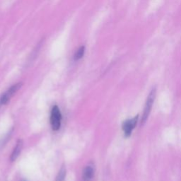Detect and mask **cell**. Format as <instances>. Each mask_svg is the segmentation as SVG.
Masks as SVG:
<instances>
[{"mask_svg": "<svg viewBox=\"0 0 181 181\" xmlns=\"http://www.w3.org/2000/svg\"><path fill=\"white\" fill-rule=\"evenodd\" d=\"M156 94V89H152L149 96H148L147 101H146V103H145L144 108V113H143L142 117H141V125H143L144 124L146 123V121L147 120L148 117H149V115L151 111L152 106H153L154 100H155Z\"/></svg>", "mask_w": 181, "mask_h": 181, "instance_id": "6da1fadb", "label": "cell"}, {"mask_svg": "<svg viewBox=\"0 0 181 181\" xmlns=\"http://www.w3.org/2000/svg\"><path fill=\"white\" fill-rule=\"evenodd\" d=\"M23 86V83L19 82L17 84L13 85L12 86H11L5 93H4L0 97V106H4L6 105L9 102L10 99H12L13 96Z\"/></svg>", "mask_w": 181, "mask_h": 181, "instance_id": "7a4b0ae2", "label": "cell"}, {"mask_svg": "<svg viewBox=\"0 0 181 181\" xmlns=\"http://www.w3.org/2000/svg\"><path fill=\"white\" fill-rule=\"evenodd\" d=\"M62 115L60 110L57 106H54L51 110L50 115V125L52 129L54 131H57L60 128Z\"/></svg>", "mask_w": 181, "mask_h": 181, "instance_id": "3957f363", "label": "cell"}, {"mask_svg": "<svg viewBox=\"0 0 181 181\" xmlns=\"http://www.w3.org/2000/svg\"><path fill=\"white\" fill-rule=\"evenodd\" d=\"M138 118L139 117L137 116L134 117V118L127 120L124 122L123 125V130L126 137H130L131 134H132V130L136 127L137 121H138Z\"/></svg>", "mask_w": 181, "mask_h": 181, "instance_id": "277c9868", "label": "cell"}, {"mask_svg": "<svg viewBox=\"0 0 181 181\" xmlns=\"http://www.w3.org/2000/svg\"><path fill=\"white\" fill-rule=\"evenodd\" d=\"M23 141L22 139H19L18 141H17L16 147H14V150H13L12 154H11L10 156V160L11 161H15L18 158L19 156L20 155L21 150L23 149Z\"/></svg>", "mask_w": 181, "mask_h": 181, "instance_id": "5b68a950", "label": "cell"}, {"mask_svg": "<svg viewBox=\"0 0 181 181\" xmlns=\"http://www.w3.org/2000/svg\"><path fill=\"white\" fill-rule=\"evenodd\" d=\"M94 176V169L91 165H88L83 171V181H91Z\"/></svg>", "mask_w": 181, "mask_h": 181, "instance_id": "8992f818", "label": "cell"}, {"mask_svg": "<svg viewBox=\"0 0 181 181\" xmlns=\"http://www.w3.org/2000/svg\"><path fill=\"white\" fill-rule=\"evenodd\" d=\"M85 50H86V47H85V46H84V45H82V46L78 47V49L76 51L75 54H74V60L75 61H78L81 60V59H82L84 55Z\"/></svg>", "mask_w": 181, "mask_h": 181, "instance_id": "52a82bcc", "label": "cell"}, {"mask_svg": "<svg viewBox=\"0 0 181 181\" xmlns=\"http://www.w3.org/2000/svg\"><path fill=\"white\" fill-rule=\"evenodd\" d=\"M65 177H66V168L64 165H62L58 172L55 181H64Z\"/></svg>", "mask_w": 181, "mask_h": 181, "instance_id": "ba28073f", "label": "cell"}, {"mask_svg": "<svg viewBox=\"0 0 181 181\" xmlns=\"http://www.w3.org/2000/svg\"><path fill=\"white\" fill-rule=\"evenodd\" d=\"M24 181H26V180H24Z\"/></svg>", "mask_w": 181, "mask_h": 181, "instance_id": "9c48e42d", "label": "cell"}]
</instances>
